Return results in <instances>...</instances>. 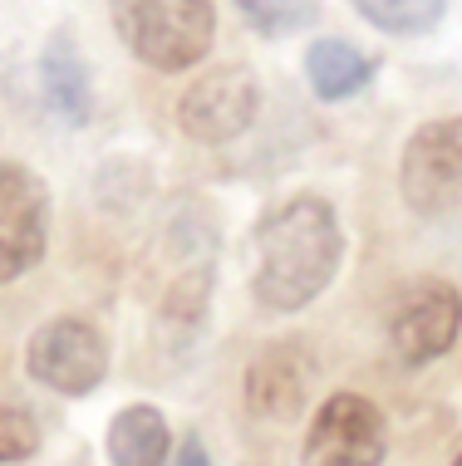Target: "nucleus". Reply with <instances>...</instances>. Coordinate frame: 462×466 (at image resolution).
I'll use <instances>...</instances> for the list:
<instances>
[{"mask_svg":"<svg viewBox=\"0 0 462 466\" xmlns=\"http://www.w3.org/2000/svg\"><path fill=\"white\" fill-rule=\"evenodd\" d=\"M168 451H172V432L153 402H128L108 422V461L114 466H162Z\"/></svg>","mask_w":462,"mask_h":466,"instance_id":"12","label":"nucleus"},{"mask_svg":"<svg viewBox=\"0 0 462 466\" xmlns=\"http://www.w3.org/2000/svg\"><path fill=\"white\" fill-rule=\"evenodd\" d=\"M457 329H462V295L443 280H428L398 299L389 319V344L404 363H433L457 344Z\"/></svg>","mask_w":462,"mask_h":466,"instance_id":"8","label":"nucleus"},{"mask_svg":"<svg viewBox=\"0 0 462 466\" xmlns=\"http://www.w3.org/2000/svg\"><path fill=\"white\" fill-rule=\"evenodd\" d=\"M398 192L418 221L462 236V118H433L408 137Z\"/></svg>","mask_w":462,"mask_h":466,"instance_id":"3","label":"nucleus"},{"mask_svg":"<svg viewBox=\"0 0 462 466\" xmlns=\"http://www.w3.org/2000/svg\"><path fill=\"white\" fill-rule=\"evenodd\" d=\"M349 5L384 35H428L447 15V0H349Z\"/></svg>","mask_w":462,"mask_h":466,"instance_id":"13","label":"nucleus"},{"mask_svg":"<svg viewBox=\"0 0 462 466\" xmlns=\"http://www.w3.org/2000/svg\"><path fill=\"white\" fill-rule=\"evenodd\" d=\"M384 451H389L384 412L364 393H334L310 422L301 466H379Z\"/></svg>","mask_w":462,"mask_h":466,"instance_id":"5","label":"nucleus"},{"mask_svg":"<svg viewBox=\"0 0 462 466\" xmlns=\"http://www.w3.org/2000/svg\"><path fill=\"white\" fill-rule=\"evenodd\" d=\"M40 89H45V104L59 123L69 128H84L94 118V79H89V65H84L74 35H49V45L40 49Z\"/></svg>","mask_w":462,"mask_h":466,"instance_id":"10","label":"nucleus"},{"mask_svg":"<svg viewBox=\"0 0 462 466\" xmlns=\"http://www.w3.org/2000/svg\"><path fill=\"white\" fill-rule=\"evenodd\" d=\"M236 10L252 20V30L281 40V35L305 30V25L320 15V0H236Z\"/></svg>","mask_w":462,"mask_h":466,"instance_id":"14","label":"nucleus"},{"mask_svg":"<svg viewBox=\"0 0 462 466\" xmlns=\"http://www.w3.org/2000/svg\"><path fill=\"white\" fill-rule=\"evenodd\" d=\"M40 451V427L25 408L0 402V466H20Z\"/></svg>","mask_w":462,"mask_h":466,"instance_id":"15","label":"nucleus"},{"mask_svg":"<svg viewBox=\"0 0 462 466\" xmlns=\"http://www.w3.org/2000/svg\"><path fill=\"white\" fill-rule=\"evenodd\" d=\"M172 466H217V461H211V451L202 447V437H187L178 447V457H172Z\"/></svg>","mask_w":462,"mask_h":466,"instance_id":"16","label":"nucleus"},{"mask_svg":"<svg viewBox=\"0 0 462 466\" xmlns=\"http://www.w3.org/2000/svg\"><path fill=\"white\" fill-rule=\"evenodd\" d=\"M256 113H261L256 74L241 69V65H221V69H207L202 79L178 98V128L192 137V143L217 147V143L241 137L256 123Z\"/></svg>","mask_w":462,"mask_h":466,"instance_id":"6","label":"nucleus"},{"mask_svg":"<svg viewBox=\"0 0 462 466\" xmlns=\"http://www.w3.org/2000/svg\"><path fill=\"white\" fill-rule=\"evenodd\" d=\"M108 15L133 59H143L158 74L192 69L217 40L211 0H108Z\"/></svg>","mask_w":462,"mask_h":466,"instance_id":"2","label":"nucleus"},{"mask_svg":"<svg viewBox=\"0 0 462 466\" xmlns=\"http://www.w3.org/2000/svg\"><path fill=\"white\" fill-rule=\"evenodd\" d=\"M25 369H30V378L45 383L49 393L84 398V393H94V388L104 383L108 344L89 319L59 314V319H49L30 334V344H25Z\"/></svg>","mask_w":462,"mask_h":466,"instance_id":"4","label":"nucleus"},{"mask_svg":"<svg viewBox=\"0 0 462 466\" xmlns=\"http://www.w3.org/2000/svg\"><path fill=\"white\" fill-rule=\"evenodd\" d=\"M340 260H344V231L330 201L310 192L281 201L256 226V266H252L256 305L276 314L315 305L340 275Z\"/></svg>","mask_w":462,"mask_h":466,"instance_id":"1","label":"nucleus"},{"mask_svg":"<svg viewBox=\"0 0 462 466\" xmlns=\"http://www.w3.org/2000/svg\"><path fill=\"white\" fill-rule=\"evenodd\" d=\"M310 383H315V359L301 339H281V344L261 349L246 369V408L256 418H295L305 412V398H310Z\"/></svg>","mask_w":462,"mask_h":466,"instance_id":"9","label":"nucleus"},{"mask_svg":"<svg viewBox=\"0 0 462 466\" xmlns=\"http://www.w3.org/2000/svg\"><path fill=\"white\" fill-rule=\"evenodd\" d=\"M374 69L379 65L349 40H315L305 55V79H310V89H315V98H324V104L364 94L374 84Z\"/></svg>","mask_w":462,"mask_h":466,"instance_id":"11","label":"nucleus"},{"mask_svg":"<svg viewBox=\"0 0 462 466\" xmlns=\"http://www.w3.org/2000/svg\"><path fill=\"white\" fill-rule=\"evenodd\" d=\"M49 246V192L20 162H0V285L30 275Z\"/></svg>","mask_w":462,"mask_h":466,"instance_id":"7","label":"nucleus"},{"mask_svg":"<svg viewBox=\"0 0 462 466\" xmlns=\"http://www.w3.org/2000/svg\"><path fill=\"white\" fill-rule=\"evenodd\" d=\"M453 466H462V451H457V461H453Z\"/></svg>","mask_w":462,"mask_h":466,"instance_id":"17","label":"nucleus"}]
</instances>
